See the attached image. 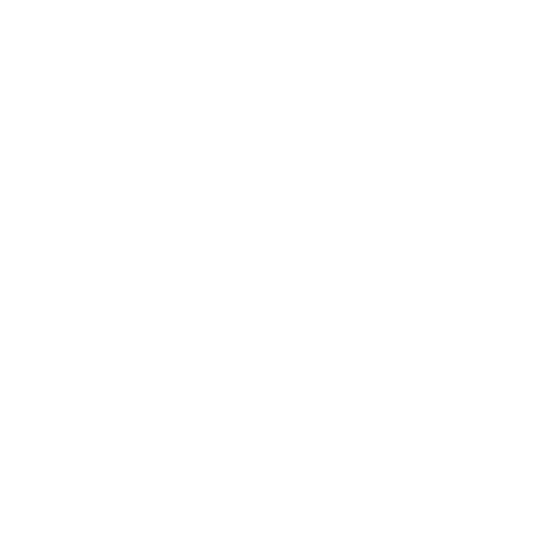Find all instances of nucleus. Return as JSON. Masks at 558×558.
Here are the masks:
<instances>
[]
</instances>
